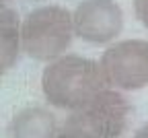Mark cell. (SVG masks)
Segmentation results:
<instances>
[{
  "label": "cell",
  "mask_w": 148,
  "mask_h": 138,
  "mask_svg": "<svg viewBox=\"0 0 148 138\" xmlns=\"http://www.w3.org/2000/svg\"><path fill=\"white\" fill-rule=\"evenodd\" d=\"M23 54L21 17L12 8L0 10V76L10 72Z\"/></svg>",
  "instance_id": "7"
},
{
  "label": "cell",
  "mask_w": 148,
  "mask_h": 138,
  "mask_svg": "<svg viewBox=\"0 0 148 138\" xmlns=\"http://www.w3.org/2000/svg\"><path fill=\"white\" fill-rule=\"evenodd\" d=\"M134 138H148V122H146V124H142V126L136 130Z\"/></svg>",
  "instance_id": "10"
},
{
  "label": "cell",
  "mask_w": 148,
  "mask_h": 138,
  "mask_svg": "<svg viewBox=\"0 0 148 138\" xmlns=\"http://www.w3.org/2000/svg\"><path fill=\"white\" fill-rule=\"evenodd\" d=\"M74 33L90 46H109L123 31V10L115 0H82L72 10Z\"/></svg>",
  "instance_id": "5"
},
{
  "label": "cell",
  "mask_w": 148,
  "mask_h": 138,
  "mask_svg": "<svg viewBox=\"0 0 148 138\" xmlns=\"http://www.w3.org/2000/svg\"><path fill=\"white\" fill-rule=\"evenodd\" d=\"M8 2H12V0H0V10L6 8V6H8Z\"/></svg>",
  "instance_id": "11"
},
{
  "label": "cell",
  "mask_w": 148,
  "mask_h": 138,
  "mask_svg": "<svg viewBox=\"0 0 148 138\" xmlns=\"http://www.w3.org/2000/svg\"><path fill=\"white\" fill-rule=\"evenodd\" d=\"M134 14L138 23L148 31V0H134Z\"/></svg>",
  "instance_id": "9"
},
{
  "label": "cell",
  "mask_w": 148,
  "mask_h": 138,
  "mask_svg": "<svg viewBox=\"0 0 148 138\" xmlns=\"http://www.w3.org/2000/svg\"><path fill=\"white\" fill-rule=\"evenodd\" d=\"M74 37L72 10L60 4H43L21 19L23 54L37 62H51L68 54Z\"/></svg>",
  "instance_id": "2"
},
{
  "label": "cell",
  "mask_w": 148,
  "mask_h": 138,
  "mask_svg": "<svg viewBox=\"0 0 148 138\" xmlns=\"http://www.w3.org/2000/svg\"><path fill=\"white\" fill-rule=\"evenodd\" d=\"M58 132V120L45 107H25L8 124V138H56Z\"/></svg>",
  "instance_id": "6"
},
{
  "label": "cell",
  "mask_w": 148,
  "mask_h": 138,
  "mask_svg": "<svg viewBox=\"0 0 148 138\" xmlns=\"http://www.w3.org/2000/svg\"><path fill=\"white\" fill-rule=\"evenodd\" d=\"M101 70L107 87L134 93L148 87V39H115L101 54Z\"/></svg>",
  "instance_id": "3"
},
{
  "label": "cell",
  "mask_w": 148,
  "mask_h": 138,
  "mask_svg": "<svg viewBox=\"0 0 148 138\" xmlns=\"http://www.w3.org/2000/svg\"><path fill=\"white\" fill-rule=\"evenodd\" d=\"M101 64L78 54H64L47 62L41 72V91L45 101L62 111L76 113L101 89H105Z\"/></svg>",
  "instance_id": "1"
},
{
  "label": "cell",
  "mask_w": 148,
  "mask_h": 138,
  "mask_svg": "<svg viewBox=\"0 0 148 138\" xmlns=\"http://www.w3.org/2000/svg\"><path fill=\"white\" fill-rule=\"evenodd\" d=\"M134 107L123 91L105 87L92 99L72 113L70 122L82 126L99 138H121L132 122Z\"/></svg>",
  "instance_id": "4"
},
{
  "label": "cell",
  "mask_w": 148,
  "mask_h": 138,
  "mask_svg": "<svg viewBox=\"0 0 148 138\" xmlns=\"http://www.w3.org/2000/svg\"><path fill=\"white\" fill-rule=\"evenodd\" d=\"M56 138H99V136H95L92 132H88L82 126L68 120V124H64V128H60V132L56 134Z\"/></svg>",
  "instance_id": "8"
}]
</instances>
